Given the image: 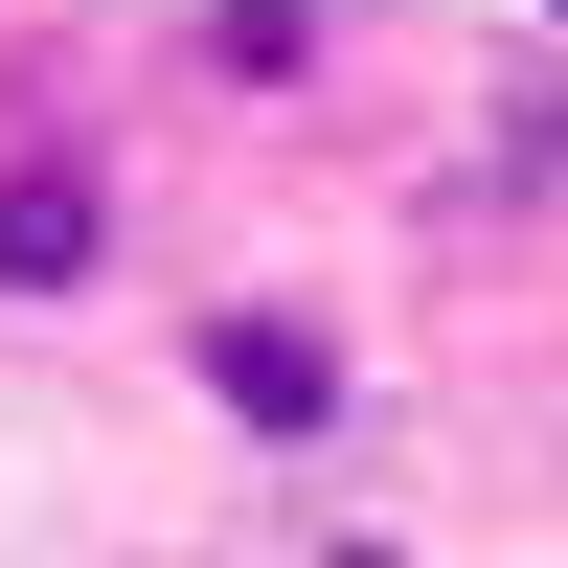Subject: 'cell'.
Instances as JSON below:
<instances>
[{
    "label": "cell",
    "mask_w": 568,
    "mask_h": 568,
    "mask_svg": "<svg viewBox=\"0 0 568 568\" xmlns=\"http://www.w3.org/2000/svg\"><path fill=\"white\" fill-rule=\"evenodd\" d=\"M342 45H364V0H182L160 69L205 91V114H318V91H342Z\"/></svg>",
    "instance_id": "obj_3"
},
{
    "label": "cell",
    "mask_w": 568,
    "mask_h": 568,
    "mask_svg": "<svg viewBox=\"0 0 568 568\" xmlns=\"http://www.w3.org/2000/svg\"><path fill=\"white\" fill-rule=\"evenodd\" d=\"M160 342H182V387H205L227 455H364V342H342L318 273H227V296H182Z\"/></svg>",
    "instance_id": "obj_1"
},
{
    "label": "cell",
    "mask_w": 568,
    "mask_h": 568,
    "mask_svg": "<svg viewBox=\"0 0 568 568\" xmlns=\"http://www.w3.org/2000/svg\"><path fill=\"white\" fill-rule=\"evenodd\" d=\"M500 182H546V205H568V69H500Z\"/></svg>",
    "instance_id": "obj_4"
},
{
    "label": "cell",
    "mask_w": 568,
    "mask_h": 568,
    "mask_svg": "<svg viewBox=\"0 0 568 568\" xmlns=\"http://www.w3.org/2000/svg\"><path fill=\"white\" fill-rule=\"evenodd\" d=\"M136 296V160L91 114H23L0 136V318H114Z\"/></svg>",
    "instance_id": "obj_2"
}]
</instances>
